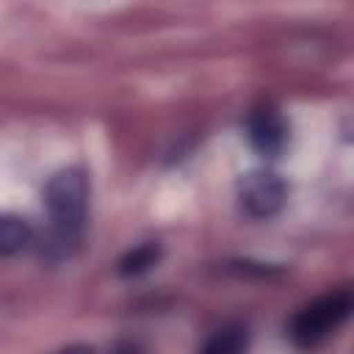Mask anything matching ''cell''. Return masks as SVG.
<instances>
[{
    "label": "cell",
    "mask_w": 354,
    "mask_h": 354,
    "mask_svg": "<svg viewBox=\"0 0 354 354\" xmlns=\"http://www.w3.org/2000/svg\"><path fill=\"white\" fill-rule=\"evenodd\" d=\"M163 257V246L158 241H144L138 246H133L130 252H124L116 263V271L122 277H141L147 271H152Z\"/></svg>",
    "instance_id": "obj_6"
},
{
    "label": "cell",
    "mask_w": 354,
    "mask_h": 354,
    "mask_svg": "<svg viewBox=\"0 0 354 354\" xmlns=\"http://www.w3.org/2000/svg\"><path fill=\"white\" fill-rule=\"evenodd\" d=\"M33 230L25 218L19 216H0V257L17 254L25 246H30Z\"/></svg>",
    "instance_id": "obj_7"
},
{
    "label": "cell",
    "mask_w": 354,
    "mask_h": 354,
    "mask_svg": "<svg viewBox=\"0 0 354 354\" xmlns=\"http://www.w3.org/2000/svg\"><path fill=\"white\" fill-rule=\"evenodd\" d=\"M351 307H354V299H351L348 288L332 290V293L310 301L304 310H299L288 326V335L299 348H315L335 329L343 326V321L351 315Z\"/></svg>",
    "instance_id": "obj_2"
},
{
    "label": "cell",
    "mask_w": 354,
    "mask_h": 354,
    "mask_svg": "<svg viewBox=\"0 0 354 354\" xmlns=\"http://www.w3.org/2000/svg\"><path fill=\"white\" fill-rule=\"evenodd\" d=\"M288 199L285 180L271 169H252L238 180V205L249 218H271Z\"/></svg>",
    "instance_id": "obj_3"
},
{
    "label": "cell",
    "mask_w": 354,
    "mask_h": 354,
    "mask_svg": "<svg viewBox=\"0 0 354 354\" xmlns=\"http://www.w3.org/2000/svg\"><path fill=\"white\" fill-rule=\"evenodd\" d=\"M88 174L80 166H66L55 171L44 185V205L53 221V241L61 254H69V246L80 241L86 213H88Z\"/></svg>",
    "instance_id": "obj_1"
},
{
    "label": "cell",
    "mask_w": 354,
    "mask_h": 354,
    "mask_svg": "<svg viewBox=\"0 0 354 354\" xmlns=\"http://www.w3.org/2000/svg\"><path fill=\"white\" fill-rule=\"evenodd\" d=\"M246 351H249V329L243 324L218 326L199 348V354H246Z\"/></svg>",
    "instance_id": "obj_5"
},
{
    "label": "cell",
    "mask_w": 354,
    "mask_h": 354,
    "mask_svg": "<svg viewBox=\"0 0 354 354\" xmlns=\"http://www.w3.org/2000/svg\"><path fill=\"white\" fill-rule=\"evenodd\" d=\"M58 354H94V348H91V346H86V343H75V346L61 348Z\"/></svg>",
    "instance_id": "obj_8"
},
{
    "label": "cell",
    "mask_w": 354,
    "mask_h": 354,
    "mask_svg": "<svg viewBox=\"0 0 354 354\" xmlns=\"http://www.w3.org/2000/svg\"><path fill=\"white\" fill-rule=\"evenodd\" d=\"M249 141L263 158H279L288 147V119L277 108H257L249 116Z\"/></svg>",
    "instance_id": "obj_4"
}]
</instances>
